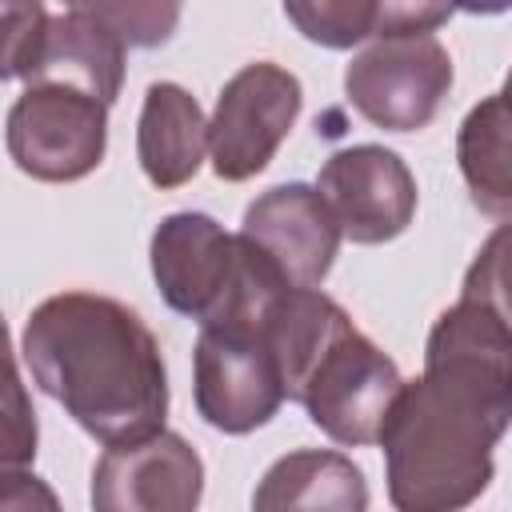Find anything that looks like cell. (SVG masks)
<instances>
[{"label":"cell","instance_id":"cell-4","mask_svg":"<svg viewBox=\"0 0 512 512\" xmlns=\"http://www.w3.org/2000/svg\"><path fill=\"white\" fill-rule=\"evenodd\" d=\"M400 392L404 380L396 364L368 336L348 328L312 364V372L296 392V404H304L308 420L324 436L360 448V444H380Z\"/></svg>","mask_w":512,"mask_h":512},{"label":"cell","instance_id":"cell-15","mask_svg":"<svg viewBox=\"0 0 512 512\" xmlns=\"http://www.w3.org/2000/svg\"><path fill=\"white\" fill-rule=\"evenodd\" d=\"M456 156H460V172L472 192V204L480 212L508 216L512 212V96L508 92L480 100L464 116Z\"/></svg>","mask_w":512,"mask_h":512},{"label":"cell","instance_id":"cell-19","mask_svg":"<svg viewBox=\"0 0 512 512\" xmlns=\"http://www.w3.org/2000/svg\"><path fill=\"white\" fill-rule=\"evenodd\" d=\"M92 12L120 36L124 48H148L172 36L180 8L172 4H92Z\"/></svg>","mask_w":512,"mask_h":512},{"label":"cell","instance_id":"cell-17","mask_svg":"<svg viewBox=\"0 0 512 512\" xmlns=\"http://www.w3.org/2000/svg\"><path fill=\"white\" fill-rule=\"evenodd\" d=\"M464 300L488 304L512 328V224L496 228L464 276Z\"/></svg>","mask_w":512,"mask_h":512},{"label":"cell","instance_id":"cell-10","mask_svg":"<svg viewBox=\"0 0 512 512\" xmlns=\"http://www.w3.org/2000/svg\"><path fill=\"white\" fill-rule=\"evenodd\" d=\"M340 232L356 244H384L412 224L416 180L404 160L380 144L332 152L316 180Z\"/></svg>","mask_w":512,"mask_h":512},{"label":"cell","instance_id":"cell-16","mask_svg":"<svg viewBox=\"0 0 512 512\" xmlns=\"http://www.w3.org/2000/svg\"><path fill=\"white\" fill-rule=\"evenodd\" d=\"M380 8L384 4H360V0H336V4H284V16L316 44L324 48H352L380 32Z\"/></svg>","mask_w":512,"mask_h":512},{"label":"cell","instance_id":"cell-8","mask_svg":"<svg viewBox=\"0 0 512 512\" xmlns=\"http://www.w3.org/2000/svg\"><path fill=\"white\" fill-rule=\"evenodd\" d=\"M300 112V80L272 64H244L216 100L208 120V152L220 180H248L268 168Z\"/></svg>","mask_w":512,"mask_h":512},{"label":"cell","instance_id":"cell-18","mask_svg":"<svg viewBox=\"0 0 512 512\" xmlns=\"http://www.w3.org/2000/svg\"><path fill=\"white\" fill-rule=\"evenodd\" d=\"M48 12L40 4H4L0 8V72L8 80H32L44 36H48Z\"/></svg>","mask_w":512,"mask_h":512},{"label":"cell","instance_id":"cell-14","mask_svg":"<svg viewBox=\"0 0 512 512\" xmlns=\"http://www.w3.org/2000/svg\"><path fill=\"white\" fill-rule=\"evenodd\" d=\"M208 148V120L180 84H152L140 108L136 152L156 188H180L200 172Z\"/></svg>","mask_w":512,"mask_h":512},{"label":"cell","instance_id":"cell-1","mask_svg":"<svg viewBox=\"0 0 512 512\" xmlns=\"http://www.w3.org/2000/svg\"><path fill=\"white\" fill-rule=\"evenodd\" d=\"M512 424V328L476 300L428 332L424 376L404 384L384 424L396 512H460L492 480V448Z\"/></svg>","mask_w":512,"mask_h":512},{"label":"cell","instance_id":"cell-7","mask_svg":"<svg viewBox=\"0 0 512 512\" xmlns=\"http://www.w3.org/2000/svg\"><path fill=\"white\" fill-rule=\"evenodd\" d=\"M108 140V104L68 84H28L8 112V152L36 180L88 176Z\"/></svg>","mask_w":512,"mask_h":512},{"label":"cell","instance_id":"cell-11","mask_svg":"<svg viewBox=\"0 0 512 512\" xmlns=\"http://www.w3.org/2000/svg\"><path fill=\"white\" fill-rule=\"evenodd\" d=\"M240 232L272 256L292 288H316L328 276L340 244V224L328 200L320 196V188L308 184L268 188L260 200L248 204Z\"/></svg>","mask_w":512,"mask_h":512},{"label":"cell","instance_id":"cell-20","mask_svg":"<svg viewBox=\"0 0 512 512\" xmlns=\"http://www.w3.org/2000/svg\"><path fill=\"white\" fill-rule=\"evenodd\" d=\"M36 452V420H32V408L24 404V388H20V376L12 372L8 376V428H4V464L8 468H20L24 460H32Z\"/></svg>","mask_w":512,"mask_h":512},{"label":"cell","instance_id":"cell-9","mask_svg":"<svg viewBox=\"0 0 512 512\" xmlns=\"http://www.w3.org/2000/svg\"><path fill=\"white\" fill-rule=\"evenodd\" d=\"M204 464L176 432L112 444L92 468L96 512H196Z\"/></svg>","mask_w":512,"mask_h":512},{"label":"cell","instance_id":"cell-3","mask_svg":"<svg viewBox=\"0 0 512 512\" xmlns=\"http://www.w3.org/2000/svg\"><path fill=\"white\" fill-rule=\"evenodd\" d=\"M152 276L160 296L212 324H264L272 304L292 288L264 248L244 232H224L204 212H176L152 236Z\"/></svg>","mask_w":512,"mask_h":512},{"label":"cell","instance_id":"cell-5","mask_svg":"<svg viewBox=\"0 0 512 512\" xmlns=\"http://www.w3.org/2000/svg\"><path fill=\"white\" fill-rule=\"evenodd\" d=\"M196 408L220 432H252L288 400L264 324H212L196 340Z\"/></svg>","mask_w":512,"mask_h":512},{"label":"cell","instance_id":"cell-13","mask_svg":"<svg viewBox=\"0 0 512 512\" xmlns=\"http://www.w3.org/2000/svg\"><path fill=\"white\" fill-rule=\"evenodd\" d=\"M252 512H368V484L348 456L300 448L264 472Z\"/></svg>","mask_w":512,"mask_h":512},{"label":"cell","instance_id":"cell-2","mask_svg":"<svg viewBox=\"0 0 512 512\" xmlns=\"http://www.w3.org/2000/svg\"><path fill=\"white\" fill-rule=\"evenodd\" d=\"M32 380L100 444L164 432L168 376L152 328L96 292L48 296L24 324Z\"/></svg>","mask_w":512,"mask_h":512},{"label":"cell","instance_id":"cell-22","mask_svg":"<svg viewBox=\"0 0 512 512\" xmlns=\"http://www.w3.org/2000/svg\"><path fill=\"white\" fill-rule=\"evenodd\" d=\"M504 92H508V96H512V72H508V84H504Z\"/></svg>","mask_w":512,"mask_h":512},{"label":"cell","instance_id":"cell-6","mask_svg":"<svg viewBox=\"0 0 512 512\" xmlns=\"http://www.w3.org/2000/svg\"><path fill=\"white\" fill-rule=\"evenodd\" d=\"M448 88L452 56L436 36H380L344 72L352 108L388 132L424 128Z\"/></svg>","mask_w":512,"mask_h":512},{"label":"cell","instance_id":"cell-21","mask_svg":"<svg viewBox=\"0 0 512 512\" xmlns=\"http://www.w3.org/2000/svg\"><path fill=\"white\" fill-rule=\"evenodd\" d=\"M0 512H60V504H56V492L40 476L8 468L0 484Z\"/></svg>","mask_w":512,"mask_h":512},{"label":"cell","instance_id":"cell-12","mask_svg":"<svg viewBox=\"0 0 512 512\" xmlns=\"http://www.w3.org/2000/svg\"><path fill=\"white\" fill-rule=\"evenodd\" d=\"M124 80V44L92 12V4H72L64 16L48 20V36L32 72V84H68L100 104H112Z\"/></svg>","mask_w":512,"mask_h":512}]
</instances>
